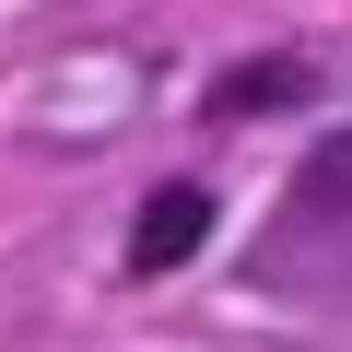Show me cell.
Here are the masks:
<instances>
[{"label": "cell", "mask_w": 352, "mask_h": 352, "mask_svg": "<svg viewBox=\"0 0 352 352\" xmlns=\"http://www.w3.org/2000/svg\"><path fill=\"white\" fill-rule=\"evenodd\" d=\"M247 294H282V305H352V129H329L247 247Z\"/></svg>", "instance_id": "obj_1"}, {"label": "cell", "mask_w": 352, "mask_h": 352, "mask_svg": "<svg viewBox=\"0 0 352 352\" xmlns=\"http://www.w3.org/2000/svg\"><path fill=\"white\" fill-rule=\"evenodd\" d=\"M200 235H212V188H153L141 200V223H129V282H164V270H188L200 258Z\"/></svg>", "instance_id": "obj_2"}, {"label": "cell", "mask_w": 352, "mask_h": 352, "mask_svg": "<svg viewBox=\"0 0 352 352\" xmlns=\"http://www.w3.org/2000/svg\"><path fill=\"white\" fill-rule=\"evenodd\" d=\"M305 94H317L305 59H247V71L212 82V129H235V118H258V106H305Z\"/></svg>", "instance_id": "obj_3"}]
</instances>
